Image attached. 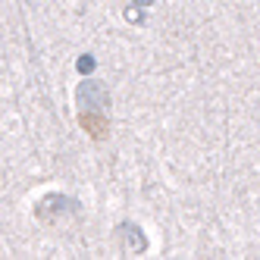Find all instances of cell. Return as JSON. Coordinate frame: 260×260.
Listing matches in <instances>:
<instances>
[{
  "instance_id": "6da1fadb",
  "label": "cell",
  "mask_w": 260,
  "mask_h": 260,
  "mask_svg": "<svg viewBox=\"0 0 260 260\" xmlns=\"http://www.w3.org/2000/svg\"><path fill=\"white\" fill-rule=\"evenodd\" d=\"M76 104L85 110V113H104V110L110 107V94H107V85L104 82H98V79H88V82H82L79 85V91H76Z\"/></svg>"
},
{
  "instance_id": "7a4b0ae2",
  "label": "cell",
  "mask_w": 260,
  "mask_h": 260,
  "mask_svg": "<svg viewBox=\"0 0 260 260\" xmlns=\"http://www.w3.org/2000/svg\"><path fill=\"white\" fill-rule=\"evenodd\" d=\"M125 238H128V248H132V251H144L147 248V241H144V235H141V229L138 226H132V222H125Z\"/></svg>"
},
{
  "instance_id": "3957f363",
  "label": "cell",
  "mask_w": 260,
  "mask_h": 260,
  "mask_svg": "<svg viewBox=\"0 0 260 260\" xmlns=\"http://www.w3.org/2000/svg\"><path fill=\"white\" fill-rule=\"evenodd\" d=\"M79 72H91V69H94V57H91V53H85V57H79Z\"/></svg>"
},
{
  "instance_id": "277c9868",
  "label": "cell",
  "mask_w": 260,
  "mask_h": 260,
  "mask_svg": "<svg viewBox=\"0 0 260 260\" xmlns=\"http://www.w3.org/2000/svg\"><path fill=\"white\" fill-rule=\"evenodd\" d=\"M125 19H128V22H141V10H128Z\"/></svg>"
},
{
  "instance_id": "5b68a950",
  "label": "cell",
  "mask_w": 260,
  "mask_h": 260,
  "mask_svg": "<svg viewBox=\"0 0 260 260\" xmlns=\"http://www.w3.org/2000/svg\"><path fill=\"white\" fill-rule=\"evenodd\" d=\"M132 4H135V7H151L154 0H132Z\"/></svg>"
}]
</instances>
